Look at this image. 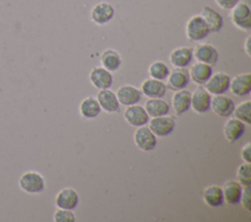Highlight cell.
Returning <instances> with one entry per match:
<instances>
[{"label":"cell","mask_w":251,"mask_h":222,"mask_svg":"<svg viewBox=\"0 0 251 222\" xmlns=\"http://www.w3.org/2000/svg\"><path fill=\"white\" fill-rule=\"evenodd\" d=\"M19 187L26 194L38 195L45 190L46 183L41 173L35 170H27L21 175Z\"/></svg>","instance_id":"cell-1"},{"label":"cell","mask_w":251,"mask_h":222,"mask_svg":"<svg viewBox=\"0 0 251 222\" xmlns=\"http://www.w3.org/2000/svg\"><path fill=\"white\" fill-rule=\"evenodd\" d=\"M229 18L232 24L240 30L248 31L251 28V10L246 2L238 1L231 9Z\"/></svg>","instance_id":"cell-2"},{"label":"cell","mask_w":251,"mask_h":222,"mask_svg":"<svg viewBox=\"0 0 251 222\" xmlns=\"http://www.w3.org/2000/svg\"><path fill=\"white\" fill-rule=\"evenodd\" d=\"M210 33L209 27L200 15L191 16L185 23V35L192 42L204 40Z\"/></svg>","instance_id":"cell-3"},{"label":"cell","mask_w":251,"mask_h":222,"mask_svg":"<svg viewBox=\"0 0 251 222\" xmlns=\"http://www.w3.org/2000/svg\"><path fill=\"white\" fill-rule=\"evenodd\" d=\"M133 142L139 150L150 152L157 146V136L148 126L142 125L136 127V130L133 133Z\"/></svg>","instance_id":"cell-4"},{"label":"cell","mask_w":251,"mask_h":222,"mask_svg":"<svg viewBox=\"0 0 251 222\" xmlns=\"http://www.w3.org/2000/svg\"><path fill=\"white\" fill-rule=\"evenodd\" d=\"M148 124L150 130L157 137H165L175 130L176 120L173 116L165 114L151 117V119L148 120Z\"/></svg>","instance_id":"cell-5"},{"label":"cell","mask_w":251,"mask_h":222,"mask_svg":"<svg viewBox=\"0 0 251 222\" xmlns=\"http://www.w3.org/2000/svg\"><path fill=\"white\" fill-rule=\"evenodd\" d=\"M229 81H230V77L227 73L223 71H218V72L212 73L209 79L205 82L204 88L211 95L224 94L229 88Z\"/></svg>","instance_id":"cell-6"},{"label":"cell","mask_w":251,"mask_h":222,"mask_svg":"<svg viewBox=\"0 0 251 222\" xmlns=\"http://www.w3.org/2000/svg\"><path fill=\"white\" fill-rule=\"evenodd\" d=\"M234 107H235V104L233 100L225 94L214 95L211 98L210 109L218 116L227 117L231 115L234 110Z\"/></svg>","instance_id":"cell-7"},{"label":"cell","mask_w":251,"mask_h":222,"mask_svg":"<svg viewBox=\"0 0 251 222\" xmlns=\"http://www.w3.org/2000/svg\"><path fill=\"white\" fill-rule=\"evenodd\" d=\"M115 15V9L112 4L106 1L99 2L93 6L90 12L91 21L98 25L108 23Z\"/></svg>","instance_id":"cell-8"},{"label":"cell","mask_w":251,"mask_h":222,"mask_svg":"<svg viewBox=\"0 0 251 222\" xmlns=\"http://www.w3.org/2000/svg\"><path fill=\"white\" fill-rule=\"evenodd\" d=\"M193 57L197 62L214 67L219 60V53L215 46L209 43H200L193 49Z\"/></svg>","instance_id":"cell-9"},{"label":"cell","mask_w":251,"mask_h":222,"mask_svg":"<svg viewBox=\"0 0 251 222\" xmlns=\"http://www.w3.org/2000/svg\"><path fill=\"white\" fill-rule=\"evenodd\" d=\"M211 94L204 88L198 86L192 93L190 99V109L197 113H204L210 110Z\"/></svg>","instance_id":"cell-10"},{"label":"cell","mask_w":251,"mask_h":222,"mask_svg":"<svg viewBox=\"0 0 251 222\" xmlns=\"http://www.w3.org/2000/svg\"><path fill=\"white\" fill-rule=\"evenodd\" d=\"M126 121L134 127H139L148 123L149 115L147 114L144 107L134 104L127 106L124 112Z\"/></svg>","instance_id":"cell-11"},{"label":"cell","mask_w":251,"mask_h":222,"mask_svg":"<svg viewBox=\"0 0 251 222\" xmlns=\"http://www.w3.org/2000/svg\"><path fill=\"white\" fill-rule=\"evenodd\" d=\"M79 202L77 192L71 187H66L60 190L55 197V205L57 208L75 209Z\"/></svg>","instance_id":"cell-12"},{"label":"cell","mask_w":251,"mask_h":222,"mask_svg":"<svg viewBox=\"0 0 251 222\" xmlns=\"http://www.w3.org/2000/svg\"><path fill=\"white\" fill-rule=\"evenodd\" d=\"M89 80L91 84L99 90L108 89L113 84V75L111 71L104 68L102 66L94 67L89 72Z\"/></svg>","instance_id":"cell-13"},{"label":"cell","mask_w":251,"mask_h":222,"mask_svg":"<svg viewBox=\"0 0 251 222\" xmlns=\"http://www.w3.org/2000/svg\"><path fill=\"white\" fill-rule=\"evenodd\" d=\"M166 86L173 91L183 89L189 83L188 70L185 67H175L167 76Z\"/></svg>","instance_id":"cell-14"},{"label":"cell","mask_w":251,"mask_h":222,"mask_svg":"<svg viewBox=\"0 0 251 222\" xmlns=\"http://www.w3.org/2000/svg\"><path fill=\"white\" fill-rule=\"evenodd\" d=\"M228 89L237 97L248 95L251 91V73L243 72L230 78Z\"/></svg>","instance_id":"cell-15"},{"label":"cell","mask_w":251,"mask_h":222,"mask_svg":"<svg viewBox=\"0 0 251 222\" xmlns=\"http://www.w3.org/2000/svg\"><path fill=\"white\" fill-rule=\"evenodd\" d=\"M96 99L99 103L101 111L109 113L117 112L120 111V103L118 101L116 92L112 91L110 88L99 90Z\"/></svg>","instance_id":"cell-16"},{"label":"cell","mask_w":251,"mask_h":222,"mask_svg":"<svg viewBox=\"0 0 251 222\" xmlns=\"http://www.w3.org/2000/svg\"><path fill=\"white\" fill-rule=\"evenodd\" d=\"M116 95L120 105H124L127 107L130 105L137 104L141 100L142 93L138 88L131 85L125 84L118 88Z\"/></svg>","instance_id":"cell-17"},{"label":"cell","mask_w":251,"mask_h":222,"mask_svg":"<svg viewBox=\"0 0 251 222\" xmlns=\"http://www.w3.org/2000/svg\"><path fill=\"white\" fill-rule=\"evenodd\" d=\"M245 132V124L235 117L228 118L224 124L223 133L226 140L229 143H234L239 140Z\"/></svg>","instance_id":"cell-18"},{"label":"cell","mask_w":251,"mask_h":222,"mask_svg":"<svg viewBox=\"0 0 251 222\" xmlns=\"http://www.w3.org/2000/svg\"><path fill=\"white\" fill-rule=\"evenodd\" d=\"M193 59V49L186 46L175 48L169 56L170 63L175 67H186Z\"/></svg>","instance_id":"cell-19"},{"label":"cell","mask_w":251,"mask_h":222,"mask_svg":"<svg viewBox=\"0 0 251 222\" xmlns=\"http://www.w3.org/2000/svg\"><path fill=\"white\" fill-rule=\"evenodd\" d=\"M141 93L148 98H163L167 91V86L162 80L147 78L141 83Z\"/></svg>","instance_id":"cell-20"},{"label":"cell","mask_w":251,"mask_h":222,"mask_svg":"<svg viewBox=\"0 0 251 222\" xmlns=\"http://www.w3.org/2000/svg\"><path fill=\"white\" fill-rule=\"evenodd\" d=\"M191 92L186 89H180L175 91L172 96V108L176 115H180L186 112L190 109Z\"/></svg>","instance_id":"cell-21"},{"label":"cell","mask_w":251,"mask_h":222,"mask_svg":"<svg viewBox=\"0 0 251 222\" xmlns=\"http://www.w3.org/2000/svg\"><path fill=\"white\" fill-rule=\"evenodd\" d=\"M212 73H213L212 67L200 62L194 63L188 70L189 78L198 85H204L205 82L212 75Z\"/></svg>","instance_id":"cell-22"},{"label":"cell","mask_w":251,"mask_h":222,"mask_svg":"<svg viewBox=\"0 0 251 222\" xmlns=\"http://www.w3.org/2000/svg\"><path fill=\"white\" fill-rule=\"evenodd\" d=\"M199 15L205 21L206 24L209 27L210 32L216 33L222 29L224 25V19L220 13H218L210 6H204Z\"/></svg>","instance_id":"cell-23"},{"label":"cell","mask_w":251,"mask_h":222,"mask_svg":"<svg viewBox=\"0 0 251 222\" xmlns=\"http://www.w3.org/2000/svg\"><path fill=\"white\" fill-rule=\"evenodd\" d=\"M242 186L238 183L237 180H227L224 183L222 187L224 201L228 204H236L239 202Z\"/></svg>","instance_id":"cell-24"},{"label":"cell","mask_w":251,"mask_h":222,"mask_svg":"<svg viewBox=\"0 0 251 222\" xmlns=\"http://www.w3.org/2000/svg\"><path fill=\"white\" fill-rule=\"evenodd\" d=\"M78 111L82 117L91 119L99 115L101 111V108L95 97L88 96L80 101L78 106Z\"/></svg>","instance_id":"cell-25"},{"label":"cell","mask_w":251,"mask_h":222,"mask_svg":"<svg viewBox=\"0 0 251 222\" xmlns=\"http://www.w3.org/2000/svg\"><path fill=\"white\" fill-rule=\"evenodd\" d=\"M202 199H203V201L211 207H219L225 202L222 187L218 185L207 186L203 190Z\"/></svg>","instance_id":"cell-26"},{"label":"cell","mask_w":251,"mask_h":222,"mask_svg":"<svg viewBox=\"0 0 251 222\" xmlns=\"http://www.w3.org/2000/svg\"><path fill=\"white\" fill-rule=\"evenodd\" d=\"M144 109L150 117H155L168 114L170 105L162 98H149L144 104Z\"/></svg>","instance_id":"cell-27"},{"label":"cell","mask_w":251,"mask_h":222,"mask_svg":"<svg viewBox=\"0 0 251 222\" xmlns=\"http://www.w3.org/2000/svg\"><path fill=\"white\" fill-rule=\"evenodd\" d=\"M100 63L104 68L112 72L117 70L120 67L122 64V58H121V55L116 50L106 49L103 51L101 55Z\"/></svg>","instance_id":"cell-28"},{"label":"cell","mask_w":251,"mask_h":222,"mask_svg":"<svg viewBox=\"0 0 251 222\" xmlns=\"http://www.w3.org/2000/svg\"><path fill=\"white\" fill-rule=\"evenodd\" d=\"M170 68L163 61H154L148 67V74L151 78L164 80L169 75Z\"/></svg>","instance_id":"cell-29"},{"label":"cell","mask_w":251,"mask_h":222,"mask_svg":"<svg viewBox=\"0 0 251 222\" xmlns=\"http://www.w3.org/2000/svg\"><path fill=\"white\" fill-rule=\"evenodd\" d=\"M250 108H251V103L249 100L239 103L237 106L234 107V110L232 111V114L234 115L233 117L242 121L244 124H247V125L251 124Z\"/></svg>","instance_id":"cell-30"},{"label":"cell","mask_w":251,"mask_h":222,"mask_svg":"<svg viewBox=\"0 0 251 222\" xmlns=\"http://www.w3.org/2000/svg\"><path fill=\"white\" fill-rule=\"evenodd\" d=\"M236 178L242 187H250L251 185V165L249 162L240 164L236 170Z\"/></svg>","instance_id":"cell-31"},{"label":"cell","mask_w":251,"mask_h":222,"mask_svg":"<svg viewBox=\"0 0 251 222\" xmlns=\"http://www.w3.org/2000/svg\"><path fill=\"white\" fill-rule=\"evenodd\" d=\"M53 220L55 222H75V215L72 209L58 208L54 212Z\"/></svg>","instance_id":"cell-32"},{"label":"cell","mask_w":251,"mask_h":222,"mask_svg":"<svg viewBox=\"0 0 251 222\" xmlns=\"http://www.w3.org/2000/svg\"><path fill=\"white\" fill-rule=\"evenodd\" d=\"M250 187H243L239 202L241 203L242 207L247 211L251 210V198H250Z\"/></svg>","instance_id":"cell-33"},{"label":"cell","mask_w":251,"mask_h":222,"mask_svg":"<svg viewBox=\"0 0 251 222\" xmlns=\"http://www.w3.org/2000/svg\"><path fill=\"white\" fill-rule=\"evenodd\" d=\"M250 148H251V143L248 142V143H246V144L242 147V149H241V151H240V156H241V158H242V160H243L244 162H249V163L251 162Z\"/></svg>","instance_id":"cell-34"},{"label":"cell","mask_w":251,"mask_h":222,"mask_svg":"<svg viewBox=\"0 0 251 222\" xmlns=\"http://www.w3.org/2000/svg\"><path fill=\"white\" fill-rule=\"evenodd\" d=\"M239 0H215L216 4L224 9V10H230Z\"/></svg>","instance_id":"cell-35"},{"label":"cell","mask_w":251,"mask_h":222,"mask_svg":"<svg viewBox=\"0 0 251 222\" xmlns=\"http://www.w3.org/2000/svg\"><path fill=\"white\" fill-rule=\"evenodd\" d=\"M250 39H251V36L248 35V36L246 37L244 43H243V50H244V52L246 53V55H247L248 57L251 56V53H250Z\"/></svg>","instance_id":"cell-36"}]
</instances>
